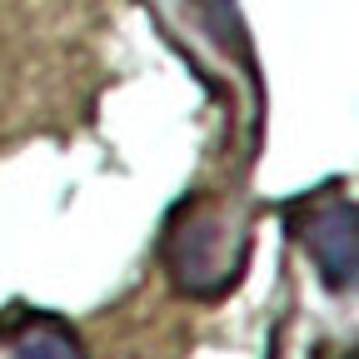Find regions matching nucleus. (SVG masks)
Returning <instances> with one entry per match:
<instances>
[{"label":"nucleus","instance_id":"nucleus-1","mask_svg":"<svg viewBox=\"0 0 359 359\" xmlns=\"http://www.w3.org/2000/svg\"><path fill=\"white\" fill-rule=\"evenodd\" d=\"M240 250H245V240L235 230H224V219H215V215L185 219L170 245V275L190 294H215L230 285V269H240Z\"/></svg>","mask_w":359,"mask_h":359},{"label":"nucleus","instance_id":"nucleus-2","mask_svg":"<svg viewBox=\"0 0 359 359\" xmlns=\"http://www.w3.org/2000/svg\"><path fill=\"white\" fill-rule=\"evenodd\" d=\"M299 240L309 264L320 269V280L330 294H344L354 285V264H359V224L349 205H325V210H309L299 224Z\"/></svg>","mask_w":359,"mask_h":359},{"label":"nucleus","instance_id":"nucleus-3","mask_svg":"<svg viewBox=\"0 0 359 359\" xmlns=\"http://www.w3.org/2000/svg\"><path fill=\"white\" fill-rule=\"evenodd\" d=\"M15 359H85V344L65 325H30L15 344Z\"/></svg>","mask_w":359,"mask_h":359}]
</instances>
